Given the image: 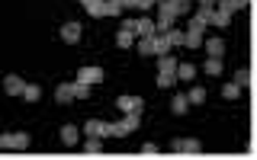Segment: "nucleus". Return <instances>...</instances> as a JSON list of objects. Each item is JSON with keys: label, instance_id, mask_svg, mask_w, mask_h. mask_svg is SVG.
<instances>
[{"label": "nucleus", "instance_id": "1", "mask_svg": "<svg viewBox=\"0 0 257 160\" xmlns=\"http://www.w3.org/2000/svg\"><path fill=\"white\" fill-rule=\"evenodd\" d=\"M139 125H142V112H122V118L112 125V138H128L132 132H139Z\"/></svg>", "mask_w": 257, "mask_h": 160}, {"label": "nucleus", "instance_id": "2", "mask_svg": "<svg viewBox=\"0 0 257 160\" xmlns=\"http://www.w3.org/2000/svg\"><path fill=\"white\" fill-rule=\"evenodd\" d=\"M84 134L87 138H112V122H106V118H87Z\"/></svg>", "mask_w": 257, "mask_h": 160}, {"label": "nucleus", "instance_id": "3", "mask_svg": "<svg viewBox=\"0 0 257 160\" xmlns=\"http://www.w3.org/2000/svg\"><path fill=\"white\" fill-rule=\"evenodd\" d=\"M103 68H96V64H87V68H80L77 70V80L80 84H87V86H96V84H103Z\"/></svg>", "mask_w": 257, "mask_h": 160}, {"label": "nucleus", "instance_id": "4", "mask_svg": "<svg viewBox=\"0 0 257 160\" xmlns=\"http://www.w3.org/2000/svg\"><path fill=\"white\" fill-rule=\"evenodd\" d=\"M0 148L26 150V148H29V134H26V132H16V134H0Z\"/></svg>", "mask_w": 257, "mask_h": 160}, {"label": "nucleus", "instance_id": "5", "mask_svg": "<svg viewBox=\"0 0 257 160\" xmlns=\"http://www.w3.org/2000/svg\"><path fill=\"white\" fill-rule=\"evenodd\" d=\"M174 150H177V154H199V150H203V144H199L196 138H177L174 141Z\"/></svg>", "mask_w": 257, "mask_h": 160}, {"label": "nucleus", "instance_id": "6", "mask_svg": "<svg viewBox=\"0 0 257 160\" xmlns=\"http://www.w3.org/2000/svg\"><path fill=\"white\" fill-rule=\"evenodd\" d=\"M132 32H135V38L155 36V20H148V16H139V20H132Z\"/></svg>", "mask_w": 257, "mask_h": 160}, {"label": "nucleus", "instance_id": "7", "mask_svg": "<svg viewBox=\"0 0 257 160\" xmlns=\"http://www.w3.org/2000/svg\"><path fill=\"white\" fill-rule=\"evenodd\" d=\"M80 36H84L80 22H64V26H61V38H64L68 45H77V42H80Z\"/></svg>", "mask_w": 257, "mask_h": 160}, {"label": "nucleus", "instance_id": "8", "mask_svg": "<svg viewBox=\"0 0 257 160\" xmlns=\"http://www.w3.org/2000/svg\"><path fill=\"white\" fill-rule=\"evenodd\" d=\"M177 80H183V84H190V80H196V64L190 61H177V70H174Z\"/></svg>", "mask_w": 257, "mask_h": 160}, {"label": "nucleus", "instance_id": "9", "mask_svg": "<svg viewBox=\"0 0 257 160\" xmlns=\"http://www.w3.org/2000/svg\"><path fill=\"white\" fill-rule=\"evenodd\" d=\"M116 106L122 109V112H142L145 102H142V96H119V100H116Z\"/></svg>", "mask_w": 257, "mask_h": 160}, {"label": "nucleus", "instance_id": "10", "mask_svg": "<svg viewBox=\"0 0 257 160\" xmlns=\"http://www.w3.org/2000/svg\"><path fill=\"white\" fill-rule=\"evenodd\" d=\"M203 52L209 54V58H222V54H225V42H222V38H203Z\"/></svg>", "mask_w": 257, "mask_h": 160}, {"label": "nucleus", "instance_id": "11", "mask_svg": "<svg viewBox=\"0 0 257 160\" xmlns=\"http://www.w3.org/2000/svg\"><path fill=\"white\" fill-rule=\"evenodd\" d=\"M61 144L77 148V144H80V128H77V125H64V128H61Z\"/></svg>", "mask_w": 257, "mask_h": 160}, {"label": "nucleus", "instance_id": "12", "mask_svg": "<svg viewBox=\"0 0 257 160\" xmlns=\"http://www.w3.org/2000/svg\"><path fill=\"white\" fill-rule=\"evenodd\" d=\"M55 102H61V106H71V102H74V90H71V84H58V86H55Z\"/></svg>", "mask_w": 257, "mask_h": 160}, {"label": "nucleus", "instance_id": "13", "mask_svg": "<svg viewBox=\"0 0 257 160\" xmlns=\"http://www.w3.org/2000/svg\"><path fill=\"white\" fill-rule=\"evenodd\" d=\"M247 6V0H215V10H222V13H238V10H244Z\"/></svg>", "mask_w": 257, "mask_h": 160}, {"label": "nucleus", "instance_id": "14", "mask_svg": "<svg viewBox=\"0 0 257 160\" xmlns=\"http://www.w3.org/2000/svg\"><path fill=\"white\" fill-rule=\"evenodd\" d=\"M23 84H26V80H23V77H16V74L4 77V90L10 93V96H20V93H23Z\"/></svg>", "mask_w": 257, "mask_h": 160}, {"label": "nucleus", "instance_id": "15", "mask_svg": "<svg viewBox=\"0 0 257 160\" xmlns=\"http://www.w3.org/2000/svg\"><path fill=\"white\" fill-rule=\"evenodd\" d=\"M116 45L119 48H135V32L128 29V26H122V29L116 32Z\"/></svg>", "mask_w": 257, "mask_h": 160}, {"label": "nucleus", "instance_id": "16", "mask_svg": "<svg viewBox=\"0 0 257 160\" xmlns=\"http://www.w3.org/2000/svg\"><path fill=\"white\" fill-rule=\"evenodd\" d=\"M183 48H193V52H199L203 48V36L193 29H183Z\"/></svg>", "mask_w": 257, "mask_h": 160}, {"label": "nucleus", "instance_id": "17", "mask_svg": "<svg viewBox=\"0 0 257 160\" xmlns=\"http://www.w3.org/2000/svg\"><path fill=\"white\" fill-rule=\"evenodd\" d=\"M135 48H139V54L151 58V54H155V36H142V38H135Z\"/></svg>", "mask_w": 257, "mask_h": 160}, {"label": "nucleus", "instance_id": "18", "mask_svg": "<svg viewBox=\"0 0 257 160\" xmlns=\"http://www.w3.org/2000/svg\"><path fill=\"white\" fill-rule=\"evenodd\" d=\"M187 109H190V100L183 93H177L171 100V112H174V116H187Z\"/></svg>", "mask_w": 257, "mask_h": 160}, {"label": "nucleus", "instance_id": "19", "mask_svg": "<svg viewBox=\"0 0 257 160\" xmlns=\"http://www.w3.org/2000/svg\"><path fill=\"white\" fill-rule=\"evenodd\" d=\"M23 100H26V102H39V96H42V86H39V84H23Z\"/></svg>", "mask_w": 257, "mask_h": 160}, {"label": "nucleus", "instance_id": "20", "mask_svg": "<svg viewBox=\"0 0 257 160\" xmlns=\"http://www.w3.org/2000/svg\"><path fill=\"white\" fill-rule=\"evenodd\" d=\"M209 26H215V29H228V26H231V16H228V13H222V10H212V20H209Z\"/></svg>", "mask_w": 257, "mask_h": 160}, {"label": "nucleus", "instance_id": "21", "mask_svg": "<svg viewBox=\"0 0 257 160\" xmlns=\"http://www.w3.org/2000/svg\"><path fill=\"white\" fill-rule=\"evenodd\" d=\"M158 54H171V42H167L164 32H155V58Z\"/></svg>", "mask_w": 257, "mask_h": 160}, {"label": "nucleus", "instance_id": "22", "mask_svg": "<svg viewBox=\"0 0 257 160\" xmlns=\"http://www.w3.org/2000/svg\"><path fill=\"white\" fill-rule=\"evenodd\" d=\"M84 154H90V157L103 154V138H87L84 141Z\"/></svg>", "mask_w": 257, "mask_h": 160}, {"label": "nucleus", "instance_id": "23", "mask_svg": "<svg viewBox=\"0 0 257 160\" xmlns=\"http://www.w3.org/2000/svg\"><path fill=\"white\" fill-rule=\"evenodd\" d=\"M167 36V42H171V48H183V29H177V26H171L164 32Z\"/></svg>", "mask_w": 257, "mask_h": 160}, {"label": "nucleus", "instance_id": "24", "mask_svg": "<svg viewBox=\"0 0 257 160\" xmlns=\"http://www.w3.org/2000/svg\"><path fill=\"white\" fill-rule=\"evenodd\" d=\"M158 68L167 70V74H174V70H177V58H174V54H158Z\"/></svg>", "mask_w": 257, "mask_h": 160}, {"label": "nucleus", "instance_id": "25", "mask_svg": "<svg viewBox=\"0 0 257 160\" xmlns=\"http://www.w3.org/2000/svg\"><path fill=\"white\" fill-rule=\"evenodd\" d=\"M71 90H74V100H90V90H93V86H87V84H80V80H74V84H71Z\"/></svg>", "mask_w": 257, "mask_h": 160}, {"label": "nucleus", "instance_id": "26", "mask_svg": "<svg viewBox=\"0 0 257 160\" xmlns=\"http://www.w3.org/2000/svg\"><path fill=\"white\" fill-rule=\"evenodd\" d=\"M203 70H206L209 77H219L222 74V58H206V68Z\"/></svg>", "mask_w": 257, "mask_h": 160}, {"label": "nucleus", "instance_id": "27", "mask_svg": "<svg viewBox=\"0 0 257 160\" xmlns=\"http://www.w3.org/2000/svg\"><path fill=\"white\" fill-rule=\"evenodd\" d=\"M119 13H122L119 0H103V16H119Z\"/></svg>", "mask_w": 257, "mask_h": 160}, {"label": "nucleus", "instance_id": "28", "mask_svg": "<svg viewBox=\"0 0 257 160\" xmlns=\"http://www.w3.org/2000/svg\"><path fill=\"white\" fill-rule=\"evenodd\" d=\"M80 4L87 6V13H90V16H103V0H80Z\"/></svg>", "mask_w": 257, "mask_h": 160}, {"label": "nucleus", "instance_id": "29", "mask_svg": "<svg viewBox=\"0 0 257 160\" xmlns=\"http://www.w3.org/2000/svg\"><path fill=\"white\" fill-rule=\"evenodd\" d=\"M187 100H190V106L193 102H206V86H193V90L187 93Z\"/></svg>", "mask_w": 257, "mask_h": 160}, {"label": "nucleus", "instance_id": "30", "mask_svg": "<svg viewBox=\"0 0 257 160\" xmlns=\"http://www.w3.org/2000/svg\"><path fill=\"white\" fill-rule=\"evenodd\" d=\"M231 84H238V86H247V84H251V74H247V68H238V70H235V80H231Z\"/></svg>", "mask_w": 257, "mask_h": 160}, {"label": "nucleus", "instance_id": "31", "mask_svg": "<svg viewBox=\"0 0 257 160\" xmlns=\"http://www.w3.org/2000/svg\"><path fill=\"white\" fill-rule=\"evenodd\" d=\"M238 93H241L238 84H225L222 86V96H225V100H238Z\"/></svg>", "mask_w": 257, "mask_h": 160}, {"label": "nucleus", "instance_id": "32", "mask_svg": "<svg viewBox=\"0 0 257 160\" xmlns=\"http://www.w3.org/2000/svg\"><path fill=\"white\" fill-rule=\"evenodd\" d=\"M174 84H177L174 74H167V70H161V74H158V86H164V90H167V86H174Z\"/></svg>", "mask_w": 257, "mask_h": 160}, {"label": "nucleus", "instance_id": "33", "mask_svg": "<svg viewBox=\"0 0 257 160\" xmlns=\"http://www.w3.org/2000/svg\"><path fill=\"white\" fill-rule=\"evenodd\" d=\"M142 154L145 157H155V154H161V148H158V144H142Z\"/></svg>", "mask_w": 257, "mask_h": 160}, {"label": "nucleus", "instance_id": "34", "mask_svg": "<svg viewBox=\"0 0 257 160\" xmlns=\"http://www.w3.org/2000/svg\"><path fill=\"white\" fill-rule=\"evenodd\" d=\"M199 6H215V0H196Z\"/></svg>", "mask_w": 257, "mask_h": 160}]
</instances>
